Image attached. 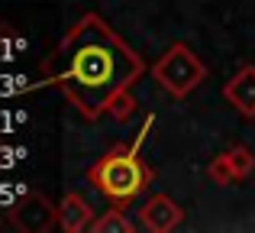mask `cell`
Returning a JSON list of instances; mask_svg holds the SVG:
<instances>
[{
    "label": "cell",
    "instance_id": "cell-3",
    "mask_svg": "<svg viewBox=\"0 0 255 233\" xmlns=\"http://www.w3.org/2000/svg\"><path fill=\"white\" fill-rule=\"evenodd\" d=\"M152 75H155V81L162 84L171 97H187L207 78V65L194 55V49H187L184 42H178V45H171V49H165V55L155 62Z\"/></svg>",
    "mask_w": 255,
    "mask_h": 233
},
{
    "label": "cell",
    "instance_id": "cell-12",
    "mask_svg": "<svg viewBox=\"0 0 255 233\" xmlns=\"http://www.w3.org/2000/svg\"><path fill=\"white\" fill-rule=\"evenodd\" d=\"M0 58H3V45H0Z\"/></svg>",
    "mask_w": 255,
    "mask_h": 233
},
{
    "label": "cell",
    "instance_id": "cell-6",
    "mask_svg": "<svg viewBox=\"0 0 255 233\" xmlns=\"http://www.w3.org/2000/svg\"><path fill=\"white\" fill-rule=\"evenodd\" d=\"M223 97L239 110L243 117H255V65L239 68L230 81L223 84Z\"/></svg>",
    "mask_w": 255,
    "mask_h": 233
},
{
    "label": "cell",
    "instance_id": "cell-1",
    "mask_svg": "<svg viewBox=\"0 0 255 233\" xmlns=\"http://www.w3.org/2000/svg\"><path fill=\"white\" fill-rule=\"evenodd\" d=\"M142 58L97 16L87 13L68 29L58 49L42 62L45 81L58 84L78 114L97 120L110 110L113 97L129 91L142 75Z\"/></svg>",
    "mask_w": 255,
    "mask_h": 233
},
{
    "label": "cell",
    "instance_id": "cell-7",
    "mask_svg": "<svg viewBox=\"0 0 255 233\" xmlns=\"http://www.w3.org/2000/svg\"><path fill=\"white\" fill-rule=\"evenodd\" d=\"M91 224H94L91 204H87L81 195L68 191V195L62 198V204H58V227L65 233H81V230H91Z\"/></svg>",
    "mask_w": 255,
    "mask_h": 233
},
{
    "label": "cell",
    "instance_id": "cell-9",
    "mask_svg": "<svg viewBox=\"0 0 255 233\" xmlns=\"http://www.w3.org/2000/svg\"><path fill=\"white\" fill-rule=\"evenodd\" d=\"M226 159H230V169H233V175H236V182L239 178H246V175H252V169H255V156L246 146H236V149H226Z\"/></svg>",
    "mask_w": 255,
    "mask_h": 233
},
{
    "label": "cell",
    "instance_id": "cell-5",
    "mask_svg": "<svg viewBox=\"0 0 255 233\" xmlns=\"http://www.w3.org/2000/svg\"><path fill=\"white\" fill-rule=\"evenodd\" d=\"M139 221H142V227L152 230V233H168L174 227H181L184 208L174 204L168 195H152L149 201L142 204V211H139Z\"/></svg>",
    "mask_w": 255,
    "mask_h": 233
},
{
    "label": "cell",
    "instance_id": "cell-4",
    "mask_svg": "<svg viewBox=\"0 0 255 233\" xmlns=\"http://www.w3.org/2000/svg\"><path fill=\"white\" fill-rule=\"evenodd\" d=\"M10 224L16 230H52L58 224V211L39 191H26L10 208Z\"/></svg>",
    "mask_w": 255,
    "mask_h": 233
},
{
    "label": "cell",
    "instance_id": "cell-11",
    "mask_svg": "<svg viewBox=\"0 0 255 233\" xmlns=\"http://www.w3.org/2000/svg\"><path fill=\"white\" fill-rule=\"evenodd\" d=\"M132 110H136V101L129 97V91H123V94L113 97V104H110V110H107V114H110L113 120H126Z\"/></svg>",
    "mask_w": 255,
    "mask_h": 233
},
{
    "label": "cell",
    "instance_id": "cell-2",
    "mask_svg": "<svg viewBox=\"0 0 255 233\" xmlns=\"http://www.w3.org/2000/svg\"><path fill=\"white\" fill-rule=\"evenodd\" d=\"M87 182H91L94 191H97L100 198H107V201L129 204L149 188L152 172H149V165L139 159L136 149L120 143V146H113L110 152H104V156L87 169Z\"/></svg>",
    "mask_w": 255,
    "mask_h": 233
},
{
    "label": "cell",
    "instance_id": "cell-10",
    "mask_svg": "<svg viewBox=\"0 0 255 233\" xmlns=\"http://www.w3.org/2000/svg\"><path fill=\"white\" fill-rule=\"evenodd\" d=\"M210 178H213L217 185H233V182H236V175H233V169H230V159H226V152H223V156H217V159L210 162Z\"/></svg>",
    "mask_w": 255,
    "mask_h": 233
},
{
    "label": "cell",
    "instance_id": "cell-8",
    "mask_svg": "<svg viewBox=\"0 0 255 233\" xmlns=\"http://www.w3.org/2000/svg\"><path fill=\"white\" fill-rule=\"evenodd\" d=\"M94 233H129L132 230V221H126L123 217V204H117V208H110L104 217H97V221L91 224Z\"/></svg>",
    "mask_w": 255,
    "mask_h": 233
}]
</instances>
